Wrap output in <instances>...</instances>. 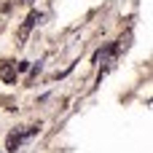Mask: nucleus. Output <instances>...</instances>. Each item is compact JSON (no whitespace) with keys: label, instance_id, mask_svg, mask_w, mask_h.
Here are the masks:
<instances>
[{"label":"nucleus","instance_id":"f257e3e1","mask_svg":"<svg viewBox=\"0 0 153 153\" xmlns=\"http://www.w3.org/2000/svg\"><path fill=\"white\" fill-rule=\"evenodd\" d=\"M38 132H40V124H35V126H27L24 132H11V134H8V140H5V151L13 153L19 145H22V143H24V140H27V137H35Z\"/></svg>","mask_w":153,"mask_h":153},{"label":"nucleus","instance_id":"7ed1b4c3","mask_svg":"<svg viewBox=\"0 0 153 153\" xmlns=\"http://www.w3.org/2000/svg\"><path fill=\"white\" fill-rule=\"evenodd\" d=\"M0 78L5 83H13L16 81V65L13 62H0Z\"/></svg>","mask_w":153,"mask_h":153},{"label":"nucleus","instance_id":"f03ea898","mask_svg":"<svg viewBox=\"0 0 153 153\" xmlns=\"http://www.w3.org/2000/svg\"><path fill=\"white\" fill-rule=\"evenodd\" d=\"M40 19H43V13H40V11H30V13H27V19L22 22V27H19V35H16V38H19V43H24V40L30 38L32 27H35Z\"/></svg>","mask_w":153,"mask_h":153},{"label":"nucleus","instance_id":"20e7f679","mask_svg":"<svg viewBox=\"0 0 153 153\" xmlns=\"http://www.w3.org/2000/svg\"><path fill=\"white\" fill-rule=\"evenodd\" d=\"M27 70H30V62H19L16 65V73H27Z\"/></svg>","mask_w":153,"mask_h":153},{"label":"nucleus","instance_id":"423d86ee","mask_svg":"<svg viewBox=\"0 0 153 153\" xmlns=\"http://www.w3.org/2000/svg\"><path fill=\"white\" fill-rule=\"evenodd\" d=\"M16 3H22V5H30V3H32V0H16Z\"/></svg>","mask_w":153,"mask_h":153},{"label":"nucleus","instance_id":"39448f33","mask_svg":"<svg viewBox=\"0 0 153 153\" xmlns=\"http://www.w3.org/2000/svg\"><path fill=\"white\" fill-rule=\"evenodd\" d=\"M3 105H5V110H16V108H13V100H11V97H5V100H3Z\"/></svg>","mask_w":153,"mask_h":153}]
</instances>
